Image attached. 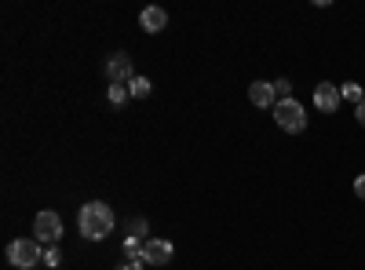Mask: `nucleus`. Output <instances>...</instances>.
<instances>
[{"instance_id": "nucleus-1", "label": "nucleus", "mask_w": 365, "mask_h": 270, "mask_svg": "<svg viewBox=\"0 0 365 270\" xmlns=\"http://www.w3.org/2000/svg\"><path fill=\"white\" fill-rule=\"evenodd\" d=\"M77 223H81V234L88 237V242H103V237L113 230V208L106 201H88V204H81Z\"/></svg>"}, {"instance_id": "nucleus-2", "label": "nucleus", "mask_w": 365, "mask_h": 270, "mask_svg": "<svg viewBox=\"0 0 365 270\" xmlns=\"http://www.w3.org/2000/svg\"><path fill=\"white\" fill-rule=\"evenodd\" d=\"M8 263L19 266V270H29V266L44 263L41 242H37V237H19V242H11V245H8Z\"/></svg>"}, {"instance_id": "nucleus-3", "label": "nucleus", "mask_w": 365, "mask_h": 270, "mask_svg": "<svg viewBox=\"0 0 365 270\" xmlns=\"http://www.w3.org/2000/svg\"><path fill=\"white\" fill-rule=\"evenodd\" d=\"M274 121H278L282 132L296 135V132L307 128V110H303V103H296V99H285V103L274 106Z\"/></svg>"}, {"instance_id": "nucleus-4", "label": "nucleus", "mask_w": 365, "mask_h": 270, "mask_svg": "<svg viewBox=\"0 0 365 270\" xmlns=\"http://www.w3.org/2000/svg\"><path fill=\"white\" fill-rule=\"evenodd\" d=\"M34 234H37L41 245H58V237H63V219H58V212H37Z\"/></svg>"}, {"instance_id": "nucleus-5", "label": "nucleus", "mask_w": 365, "mask_h": 270, "mask_svg": "<svg viewBox=\"0 0 365 270\" xmlns=\"http://www.w3.org/2000/svg\"><path fill=\"white\" fill-rule=\"evenodd\" d=\"M172 256H175L172 242H161V237H150L143 245V263H150V266H168Z\"/></svg>"}, {"instance_id": "nucleus-6", "label": "nucleus", "mask_w": 365, "mask_h": 270, "mask_svg": "<svg viewBox=\"0 0 365 270\" xmlns=\"http://www.w3.org/2000/svg\"><path fill=\"white\" fill-rule=\"evenodd\" d=\"M106 77H110V84L132 81V55H128V51H113V55L106 58Z\"/></svg>"}, {"instance_id": "nucleus-7", "label": "nucleus", "mask_w": 365, "mask_h": 270, "mask_svg": "<svg viewBox=\"0 0 365 270\" xmlns=\"http://www.w3.org/2000/svg\"><path fill=\"white\" fill-rule=\"evenodd\" d=\"M340 88L336 84H329V81H322L318 88H314V106L322 110V113H336L340 110Z\"/></svg>"}, {"instance_id": "nucleus-8", "label": "nucleus", "mask_w": 365, "mask_h": 270, "mask_svg": "<svg viewBox=\"0 0 365 270\" xmlns=\"http://www.w3.org/2000/svg\"><path fill=\"white\" fill-rule=\"evenodd\" d=\"M139 26L146 29V33H161V29L168 26V11L158 8V4H150V8L139 11Z\"/></svg>"}, {"instance_id": "nucleus-9", "label": "nucleus", "mask_w": 365, "mask_h": 270, "mask_svg": "<svg viewBox=\"0 0 365 270\" xmlns=\"http://www.w3.org/2000/svg\"><path fill=\"white\" fill-rule=\"evenodd\" d=\"M249 99H252V106H278L274 81H252V84H249Z\"/></svg>"}, {"instance_id": "nucleus-10", "label": "nucleus", "mask_w": 365, "mask_h": 270, "mask_svg": "<svg viewBox=\"0 0 365 270\" xmlns=\"http://www.w3.org/2000/svg\"><path fill=\"white\" fill-rule=\"evenodd\" d=\"M150 92H154V84H150L146 77H132V81H128V95H135V99H146Z\"/></svg>"}, {"instance_id": "nucleus-11", "label": "nucleus", "mask_w": 365, "mask_h": 270, "mask_svg": "<svg viewBox=\"0 0 365 270\" xmlns=\"http://www.w3.org/2000/svg\"><path fill=\"white\" fill-rule=\"evenodd\" d=\"M340 95H344V99H351V103H358V106L365 103V92H361V84H354V81H347V84L340 88Z\"/></svg>"}, {"instance_id": "nucleus-12", "label": "nucleus", "mask_w": 365, "mask_h": 270, "mask_svg": "<svg viewBox=\"0 0 365 270\" xmlns=\"http://www.w3.org/2000/svg\"><path fill=\"white\" fill-rule=\"evenodd\" d=\"M106 99H110L113 106H120V103L128 99V88H125V84H110V92H106Z\"/></svg>"}, {"instance_id": "nucleus-13", "label": "nucleus", "mask_w": 365, "mask_h": 270, "mask_svg": "<svg viewBox=\"0 0 365 270\" xmlns=\"http://www.w3.org/2000/svg\"><path fill=\"white\" fill-rule=\"evenodd\" d=\"M289 92H292V84H289L285 77H282V81H274V95H278V103H285V99H292Z\"/></svg>"}, {"instance_id": "nucleus-14", "label": "nucleus", "mask_w": 365, "mask_h": 270, "mask_svg": "<svg viewBox=\"0 0 365 270\" xmlns=\"http://www.w3.org/2000/svg\"><path fill=\"white\" fill-rule=\"evenodd\" d=\"M125 256H128V259H143V245H139V237H128V242H125Z\"/></svg>"}, {"instance_id": "nucleus-15", "label": "nucleus", "mask_w": 365, "mask_h": 270, "mask_svg": "<svg viewBox=\"0 0 365 270\" xmlns=\"http://www.w3.org/2000/svg\"><path fill=\"white\" fill-rule=\"evenodd\" d=\"M58 245H44V266H58Z\"/></svg>"}, {"instance_id": "nucleus-16", "label": "nucleus", "mask_w": 365, "mask_h": 270, "mask_svg": "<svg viewBox=\"0 0 365 270\" xmlns=\"http://www.w3.org/2000/svg\"><path fill=\"white\" fill-rule=\"evenodd\" d=\"M146 234V219H128V237H139Z\"/></svg>"}, {"instance_id": "nucleus-17", "label": "nucleus", "mask_w": 365, "mask_h": 270, "mask_svg": "<svg viewBox=\"0 0 365 270\" xmlns=\"http://www.w3.org/2000/svg\"><path fill=\"white\" fill-rule=\"evenodd\" d=\"M113 270H143V259H125V263H117Z\"/></svg>"}, {"instance_id": "nucleus-18", "label": "nucleus", "mask_w": 365, "mask_h": 270, "mask_svg": "<svg viewBox=\"0 0 365 270\" xmlns=\"http://www.w3.org/2000/svg\"><path fill=\"white\" fill-rule=\"evenodd\" d=\"M354 194L365 201V175H358V179H354Z\"/></svg>"}, {"instance_id": "nucleus-19", "label": "nucleus", "mask_w": 365, "mask_h": 270, "mask_svg": "<svg viewBox=\"0 0 365 270\" xmlns=\"http://www.w3.org/2000/svg\"><path fill=\"white\" fill-rule=\"evenodd\" d=\"M358 125H361V128H365V103H361V106H358Z\"/></svg>"}]
</instances>
